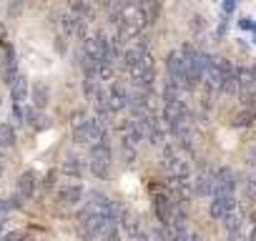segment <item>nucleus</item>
<instances>
[{
	"mask_svg": "<svg viewBox=\"0 0 256 241\" xmlns=\"http://www.w3.org/2000/svg\"><path fill=\"white\" fill-rule=\"evenodd\" d=\"M244 218H246V214H244V208L241 206H236L226 218H224V226H226V231L231 234V231H238V228H244Z\"/></svg>",
	"mask_w": 256,
	"mask_h": 241,
	"instance_id": "22",
	"label": "nucleus"
},
{
	"mask_svg": "<svg viewBox=\"0 0 256 241\" xmlns=\"http://www.w3.org/2000/svg\"><path fill=\"white\" fill-rule=\"evenodd\" d=\"M236 174L228 166L214 171V194L211 196H236Z\"/></svg>",
	"mask_w": 256,
	"mask_h": 241,
	"instance_id": "7",
	"label": "nucleus"
},
{
	"mask_svg": "<svg viewBox=\"0 0 256 241\" xmlns=\"http://www.w3.org/2000/svg\"><path fill=\"white\" fill-rule=\"evenodd\" d=\"M30 98H33V108L36 110H43L48 106V100H50V88L38 80V83L30 86Z\"/></svg>",
	"mask_w": 256,
	"mask_h": 241,
	"instance_id": "17",
	"label": "nucleus"
},
{
	"mask_svg": "<svg viewBox=\"0 0 256 241\" xmlns=\"http://www.w3.org/2000/svg\"><path fill=\"white\" fill-rule=\"evenodd\" d=\"M123 158H126V164H134L136 161V146L123 144Z\"/></svg>",
	"mask_w": 256,
	"mask_h": 241,
	"instance_id": "26",
	"label": "nucleus"
},
{
	"mask_svg": "<svg viewBox=\"0 0 256 241\" xmlns=\"http://www.w3.org/2000/svg\"><path fill=\"white\" fill-rule=\"evenodd\" d=\"M110 158H113V148H110L108 138L100 141V144H96V146H90V158H88L90 174L96 178H108V174H110Z\"/></svg>",
	"mask_w": 256,
	"mask_h": 241,
	"instance_id": "5",
	"label": "nucleus"
},
{
	"mask_svg": "<svg viewBox=\"0 0 256 241\" xmlns=\"http://www.w3.org/2000/svg\"><path fill=\"white\" fill-rule=\"evenodd\" d=\"M83 196H86V191H83L80 184L58 188V204H60V206H68V208H70V206H78V204L83 201Z\"/></svg>",
	"mask_w": 256,
	"mask_h": 241,
	"instance_id": "11",
	"label": "nucleus"
},
{
	"mask_svg": "<svg viewBox=\"0 0 256 241\" xmlns=\"http://www.w3.org/2000/svg\"><path fill=\"white\" fill-rule=\"evenodd\" d=\"M16 128L10 124H0V154L3 151H10L16 146Z\"/></svg>",
	"mask_w": 256,
	"mask_h": 241,
	"instance_id": "21",
	"label": "nucleus"
},
{
	"mask_svg": "<svg viewBox=\"0 0 256 241\" xmlns=\"http://www.w3.org/2000/svg\"><path fill=\"white\" fill-rule=\"evenodd\" d=\"M254 118H256V116H254L251 110H244V113H238V116L234 118V126H236V128H244V126H251V124H254Z\"/></svg>",
	"mask_w": 256,
	"mask_h": 241,
	"instance_id": "24",
	"label": "nucleus"
},
{
	"mask_svg": "<svg viewBox=\"0 0 256 241\" xmlns=\"http://www.w3.org/2000/svg\"><path fill=\"white\" fill-rule=\"evenodd\" d=\"M238 88H236V66L228 63L226 73H224V83H221V96H234L236 98Z\"/></svg>",
	"mask_w": 256,
	"mask_h": 241,
	"instance_id": "20",
	"label": "nucleus"
},
{
	"mask_svg": "<svg viewBox=\"0 0 256 241\" xmlns=\"http://www.w3.org/2000/svg\"><path fill=\"white\" fill-rule=\"evenodd\" d=\"M0 171H3V154H0Z\"/></svg>",
	"mask_w": 256,
	"mask_h": 241,
	"instance_id": "34",
	"label": "nucleus"
},
{
	"mask_svg": "<svg viewBox=\"0 0 256 241\" xmlns=\"http://www.w3.org/2000/svg\"><path fill=\"white\" fill-rule=\"evenodd\" d=\"M248 241H256V226H254V231L248 234Z\"/></svg>",
	"mask_w": 256,
	"mask_h": 241,
	"instance_id": "33",
	"label": "nucleus"
},
{
	"mask_svg": "<svg viewBox=\"0 0 256 241\" xmlns=\"http://www.w3.org/2000/svg\"><path fill=\"white\" fill-rule=\"evenodd\" d=\"M238 26H241L244 30H251V33H256V23H254L251 18H241V20H238Z\"/></svg>",
	"mask_w": 256,
	"mask_h": 241,
	"instance_id": "27",
	"label": "nucleus"
},
{
	"mask_svg": "<svg viewBox=\"0 0 256 241\" xmlns=\"http://www.w3.org/2000/svg\"><path fill=\"white\" fill-rule=\"evenodd\" d=\"M60 171H63L66 176H70V178H80V176L86 174V164H83L78 156H66L63 164H60Z\"/></svg>",
	"mask_w": 256,
	"mask_h": 241,
	"instance_id": "18",
	"label": "nucleus"
},
{
	"mask_svg": "<svg viewBox=\"0 0 256 241\" xmlns=\"http://www.w3.org/2000/svg\"><path fill=\"white\" fill-rule=\"evenodd\" d=\"M168 196L176 201H186L191 196V178H168Z\"/></svg>",
	"mask_w": 256,
	"mask_h": 241,
	"instance_id": "15",
	"label": "nucleus"
},
{
	"mask_svg": "<svg viewBox=\"0 0 256 241\" xmlns=\"http://www.w3.org/2000/svg\"><path fill=\"white\" fill-rule=\"evenodd\" d=\"M0 174H3V171H0Z\"/></svg>",
	"mask_w": 256,
	"mask_h": 241,
	"instance_id": "36",
	"label": "nucleus"
},
{
	"mask_svg": "<svg viewBox=\"0 0 256 241\" xmlns=\"http://www.w3.org/2000/svg\"><path fill=\"white\" fill-rule=\"evenodd\" d=\"M0 241H36V236L30 231H23V228H16V231H8L0 236Z\"/></svg>",
	"mask_w": 256,
	"mask_h": 241,
	"instance_id": "23",
	"label": "nucleus"
},
{
	"mask_svg": "<svg viewBox=\"0 0 256 241\" xmlns=\"http://www.w3.org/2000/svg\"><path fill=\"white\" fill-rule=\"evenodd\" d=\"M13 118L18 120V126H23V106H13Z\"/></svg>",
	"mask_w": 256,
	"mask_h": 241,
	"instance_id": "29",
	"label": "nucleus"
},
{
	"mask_svg": "<svg viewBox=\"0 0 256 241\" xmlns=\"http://www.w3.org/2000/svg\"><path fill=\"white\" fill-rule=\"evenodd\" d=\"M161 158H164L161 166L168 171L171 178H191L186 148H181L178 144H164V156Z\"/></svg>",
	"mask_w": 256,
	"mask_h": 241,
	"instance_id": "3",
	"label": "nucleus"
},
{
	"mask_svg": "<svg viewBox=\"0 0 256 241\" xmlns=\"http://www.w3.org/2000/svg\"><path fill=\"white\" fill-rule=\"evenodd\" d=\"M3 228H6V216H0V236H3Z\"/></svg>",
	"mask_w": 256,
	"mask_h": 241,
	"instance_id": "32",
	"label": "nucleus"
},
{
	"mask_svg": "<svg viewBox=\"0 0 256 241\" xmlns=\"http://www.w3.org/2000/svg\"><path fill=\"white\" fill-rule=\"evenodd\" d=\"M176 201L168 196V194H156L154 196V214H156V218L166 226L168 221H171V216L176 214Z\"/></svg>",
	"mask_w": 256,
	"mask_h": 241,
	"instance_id": "8",
	"label": "nucleus"
},
{
	"mask_svg": "<svg viewBox=\"0 0 256 241\" xmlns=\"http://www.w3.org/2000/svg\"><path fill=\"white\" fill-rule=\"evenodd\" d=\"M30 96V86H28V78L23 73H18V78L10 83V98H13V106H23Z\"/></svg>",
	"mask_w": 256,
	"mask_h": 241,
	"instance_id": "14",
	"label": "nucleus"
},
{
	"mask_svg": "<svg viewBox=\"0 0 256 241\" xmlns=\"http://www.w3.org/2000/svg\"><path fill=\"white\" fill-rule=\"evenodd\" d=\"M23 124H28L30 128H36V131H43V128H48L50 126V120L43 116V110H36L33 106L30 108H26L23 110Z\"/></svg>",
	"mask_w": 256,
	"mask_h": 241,
	"instance_id": "16",
	"label": "nucleus"
},
{
	"mask_svg": "<svg viewBox=\"0 0 256 241\" xmlns=\"http://www.w3.org/2000/svg\"><path fill=\"white\" fill-rule=\"evenodd\" d=\"M98 241H123V236H120V231H118V228H108Z\"/></svg>",
	"mask_w": 256,
	"mask_h": 241,
	"instance_id": "25",
	"label": "nucleus"
},
{
	"mask_svg": "<svg viewBox=\"0 0 256 241\" xmlns=\"http://www.w3.org/2000/svg\"><path fill=\"white\" fill-rule=\"evenodd\" d=\"M166 126L161 124L158 118H154L151 120V126H148V131H146V138H148V144H154V146H164L166 144Z\"/></svg>",
	"mask_w": 256,
	"mask_h": 241,
	"instance_id": "19",
	"label": "nucleus"
},
{
	"mask_svg": "<svg viewBox=\"0 0 256 241\" xmlns=\"http://www.w3.org/2000/svg\"><path fill=\"white\" fill-rule=\"evenodd\" d=\"M0 106H3V98H0Z\"/></svg>",
	"mask_w": 256,
	"mask_h": 241,
	"instance_id": "35",
	"label": "nucleus"
},
{
	"mask_svg": "<svg viewBox=\"0 0 256 241\" xmlns=\"http://www.w3.org/2000/svg\"><path fill=\"white\" fill-rule=\"evenodd\" d=\"M236 10V3H231V0H226L224 3V13H234Z\"/></svg>",
	"mask_w": 256,
	"mask_h": 241,
	"instance_id": "31",
	"label": "nucleus"
},
{
	"mask_svg": "<svg viewBox=\"0 0 256 241\" xmlns=\"http://www.w3.org/2000/svg\"><path fill=\"white\" fill-rule=\"evenodd\" d=\"M254 40H256V38H254Z\"/></svg>",
	"mask_w": 256,
	"mask_h": 241,
	"instance_id": "37",
	"label": "nucleus"
},
{
	"mask_svg": "<svg viewBox=\"0 0 256 241\" xmlns=\"http://www.w3.org/2000/svg\"><path fill=\"white\" fill-rule=\"evenodd\" d=\"M226 28H228V20H221L218 28H216V38H224L226 36Z\"/></svg>",
	"mask_w": 256,
	"mask_h": 241,
	"instance_id": "30",
	"label": "nucleus"
},
{
	"mask_svg": "<svg viewBox=\"0 0 256 241\" xmlns=\"http://www.w3.org/2000/svg\"><path fill=\"white\" fill-rule=\"evenodd\" d=\"M18 56H16V48L10 46V43H6V60H3V78H6V83L10 86L16 78H18Z\"/></svg>",
	"mask_w": 256,
	"mask_h": 241,
	"instance_id": "12",
	"label": "nucleus"
},
{
	"mask_svg": "<svg viewBox=\"0 0 256 241\" xmlns=\"http://www.w3.org/2000/svg\"><path fill=\"white\" fill-rule=\"evenodd\" d=\"M238 206V201H236V196H211V206H208V214H211V218H216V221H224L234 208Z\"/></svg>",
	"mask_w": 256,
	"mask_h": 241,
	"instance_id": "9",
	"label": "nucleus"
},
{
	"mask_svg": "<svg viewBox=\"0 0 256 241\" xmlns=\"http://www.w3.org/2000/svg\"><path fill=\"white\" fill-rule=\"evenodd\" d=\"M108 228H118L116 224H110L106 216L100 214H93L90 208H80L78 216H76V231L83 241H93V238H100Z\"/></svg>",
	"mask_w": 256,
	"mask_h": 241,
	"instance_id": "1",
	"label": "nucleus"
},
{
	"mask_svg": "<svg viewBox=\"0 0 256 241\" xmlns=\"http://www.w3.org/2000/svg\"><path fill=\"white\" fill-rule=\"evenodd\" d=\"M106 124L100 118H86L78 128H73V141L83 144V146H96L100 141H106Z\"/></svg>",
	"mask_w": 256,
	"mask_h": 241,
	"instance_id": "4",
	"label": "nucleus"
},
{
	"mask_svg": "<svg viewBox=\"0 0 256 241\" xmlns=\"http://www.w3.org/2000/svg\"><path fill=\"white\" fill-rule=\"evenodd\" d=\"M191 188H194L196 196L208 198L214 194V171H198V176L191 181Z\"/></svg>",
	"mask_w": 256,
	"mask_h": 241,
	"instance_id": "13",
	"label": "nucleus"
},
{
	"mask_svg": "<svg viewBox=\"0 0 256 241\" xmlns=\"http://www.w3.org/2000/svg\"><path fill=\"white\" fill-rule=\"evenodd\" d=\"M226 68H228V60L226 58L211 56V63H208V68L204 73V80H201V86H204V103L208 108H211V100L221 96V83H224Z\"/></svg>",
	"mask_w": 256,
	"mask_h": 241,
	"instance_id": "2",
	"label": "nucleus"
},
{
	"mask_svg": "<svg viewBox=\"0 0 256 241\" xmlns=\"http://www.w3.org/2000/svg\"><path fill=\"white\" fill-rule=\"evenodd\" d=\"M36 188H38V176L33 171H23L16 181V198L28 201V198H33Z\"/></svg>",
	"mask_w": 256,
	"mask_h": 241,
	"instance_id": "10",
	"label": "nucleus"
},
{
	"mask_svg": "<svg viewBox=\"0 0 256 241\" xmlns=\"http://www.w3.org/2000/svg\"><path fill=\"white\" fill-rule=\"evenodd\" d=\"M128 88L123 80H113L106 90V106H108V113H120L123 108H128Z\"/></svg>",
	"mask_w": 256,
	"mask_h": 241,
	"instance_id": "6",
	"label": "nucleus"
},
{
	"mask_svg": "<svg viewBox=\"0 0 256 241\" xmlns=\"http://www.w3.org/2000/svg\"><path fill=\"white\" fill-rule=\"evenodd\" d=\"M228 241H248V236L244 234V228H238V231H231L228 234Z\"/></svg>",
	"mask_w": 256,
	"mask_h": 241,
	"instance_id": "28",
	"label": "nucleus"
}]
</instances>
